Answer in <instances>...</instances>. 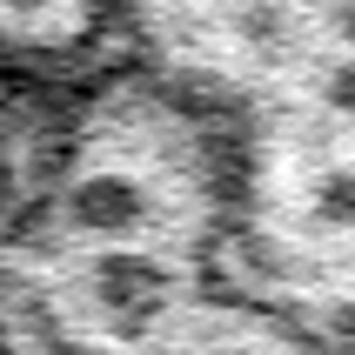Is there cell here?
Segmentation results:
<instances>
[{
  "mask_svg": "<svg viewBox=\"0 0 355 355\" xmlns=\"http://www.w3.org/2000/svg\"><path fill=\"white\" fill-rule=\"evenodd\" d=\"M114 0H0V60L27 74H67L107 34Z\"/></svg>",
  "mask_w": 355,
  "mask_h": 355,
  "instance_id": "6da1fadb",
  "label": "cell"
}]
</instances>
